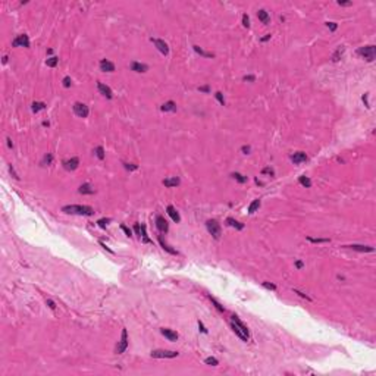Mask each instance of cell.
Masks as SVG:
<instances>
[{
	"label": "cell",
	"mask_w": 376,
	"mask_h": 376,
	"mask_svg": "<svg viewBox=\"0 0 376 376\" xmlns=\"http://www.w3.org/2000/svg\"><path fill=\"white\" fill-rule=\"evenodd\" d=\"M63 213L68 215H79V216H91L94 213V209L85 204H69V206H63L62 207Z\"/></svg>",
	"instance_id": "1"
},
{
	"label": "cell",
	"mask_w": 376,
	"mask_h": 376,
	"mask_svg": "<svg viewBox=\"0 0 376 376\" xmlns=\"http://www.w3.org/2000/svg\"><path fill=\"white\" fill-rule=\"evenodd\" d=\"M357 55L361 56L366 62H373L376 57V47L375 46H365L357 49Z\"/></svg>",
	"instance_id": "2"
},
{
	"label": "cell",
	"mask_w": 376,
	"mask_h": 376,
	"mask_svg": "<svg viewBox=\"0 0 376 376\" xmlns=\"http://www.w3.org/2000/svg\"><path fill=\"white\" fill-rule=\"evenodd\" d=\"M206 228H207V232L210 235L213 237L215 240H219L220 235H222V229H220V225L218 223V220L210 219L206 222Z\"/></svg>",
	"instance_id": "3"
},
{
	"label": "cell",
	"mask_w": 376,
	"mask_h": 376,
	"mask_svg": "<svg viewBox=\"0 0 376 376\" xmlns=\"http://www.w3.org/2000/svg\"><path fill=\"white\" fill-rule=\"evenodd\" d=\"M150 356L153 359H175V357L179 356V353L178 351H170V350H154V351H152Z\"/></svg>",
	"instance_id": "4"
},
{
	"label": "cell",
	"mask_w": 376,
	"mask_h": 376,
	"mask_svg": "<svg viewBox=\"0 0 376 376\" xmlns=\"http://www.w3.org/2000/svg\"><path fill=\"white\" fill-rule=\"evenodd\" d=\"M73 113L78 116V118H87L88 116V113H90V109H88V106L87 104H84V103H79V101H77V103H73Z\"/></svg>",
	"instance_id": "5"
},
{
	"label": "cell",
	"mask_w": 376,
	"mask_h": 376,
	"mask_svg": "<svg viewBox=\"0 0 376 376\" xmlns=\"http://www.w3.org/2000/svg\"><path fill=\"white\" fill-rule=\"evenodd\" d=\"M128 348V332H126V329H122V334H121V341L118 343V345H116V350H115V353L116 354H122Z\"/></svg>",
	"instance_id": "6"
},
{
	"label": "cell",
	"mask_w": 376,
	"mask_h": 376,
	"mask_svg": "<svg viewBox=\"0 0 376 376\" xmlns=\"http://www.w3.org/2000/svg\"><path fill=\"white\" fill-rule=\"evenodd\" d=\"M12 47H29V38L27 34H21L12 41Z\"/></svg>",
	"instance_id": "7"
},
{
	"label": "cell",
	"mask_w": 376,
	"mask_h": 376,
	"mask_svg": "<svg viewBox=\"0 0 376 376\" xmlns=\"http://www.w3.org/2000/svg\"><path fill=\"white\" fill-rule=\"evenodd\" d=\"M156 226H157V229L160 231L162 234H166V232L169 231V223H168V220L165 219L162 215H157V216H156Z\"/></svg>",
	"instance_id": "8"
},
{
	"label": "cell",
	"mask_w": 376,
	"mask_h": 376,
	"mask_svg": "<svg viewBox=\"0 0 376 376\" xmlns=\"http://www.w3.org/2000/svg\"><path fill=\"white\" fill-rule=\"evenodd\" d=\"M152 43L157 47V50L160 51L162 55H168L169 53V46L160 38H152Z\"/></svg>",
	"instance_id": "9"
},
{
	"label": "cell",
	"mask_w": 376,
	"mask_h": 376,
	"mask_svg": "<svg viewBox=\"0 0 376 376\" xmlns=\"http://www.w3.org/2000/svg\"><path fill=\"white\" fill-rule=\"evenodd\" d=\"M79 166V159L78 157H71L68 160H63V168L66 170H75Z\"/></svg>",
	"instance_id": "10"
},
{
	"label": "cell",
	"mask_w": 376,
	"mask_h": 376,
	"mask_svg": "<svg viewBox=\"0 0 376 376\" xmlns=\"http://www.w3.org/2000/svg\"><path fill=\"white\" fill-rule=\"evenodd\" d=\"M97 90H99V93H100L101 95H104L106 99H112L113 97V93H112V90H110V87H107V85L103 84V82H97Z\"/></svg>",
	"instance_id": "11"
},
{
	"label": "cell",
	"mask_w": 376,
	"mask_h": 376,
	"mask_svg": "<svg viewBox=\"0 0 376 376\" xmlns=\"http://www.w3.org/2000/svg\"><path fill=\"white\" fill-rule=\"evenodd\" d=\"M160 334H162L165 338H168L169 341H176L178 339V334L175 331H172V329H168V328H163V329H160Z\"/></svg>",
	"instance_id": "12"
},
{
	"label": "cell",
	"mask_w": 376,
	"mask_h": 376,
	"mask_svg": "<svg viewBox=\"0 0 376 376\" xmlns=\"http://www.w3.org/2000/svg\"><path fill=\"white\" fill-rule=\"evenodd\" d=\"M100 71L103 72H113L115 71V65L107 59H101L100 60Z\"/></svg>",
	"instance_id": "13"
},
{
	"label": "cell",
	"mask_w": 376,
	"mask_h": 376,
	"mask_svg": "<svg viewBox=\"0 0 376 376\" xmlns=\"http://www.w3.org/2000/svg\"><path fill=\"white\" fill-rule=\"evenodd\" d=\"M291 160L295 165H298V163H303L307 160V154L304 152H295L294 154H291Z\"/></svg>",
	"instance_id": "14"
},
{
	"label": "cell",
	"mask_w": 376,
	"mask_h": 376,
	"mask_svg": "<svg viewBox=\"0 0 376 376\" xmlns=\"http://www.w3.org/2000/svg\"><path fill=\"white\" fill-rule=\"evenodd\" d=\"M166 212H168V215L170 216V219L174 220L175 223H179L181 222V216H179V213L176 212V209H175L174 206H168V207H166Z\"/></svg>",
	"instance_id": "15"
},
{
	"label": "cell",
	"mask_w": 376,
	"mask_h": 376,
	"mask_svg": "<svg viewBox=\"0 0 376 376\" xmlns=\"http://www.w3.org/2000/svg\"><path fill=\"white\" fill-rule=\"evenodd\" d=\"M131 71L138 72V73H144L148 71V66L144 65V63H140V62H132L131 63Z\"/></svg>",
	"instance_id": "16"
},
{
	"label": "cell",
	"mask_w": 376,
	"mask_h": 376,
	"mask_svg": "<svg viewBox=\"0 0 376 376\" xmlns=\"http://www.w3.org/2000/svg\"><path fill=\"white\" fill-rule=\"evenodd\" d=\"M179 178L178 176H170V178H165L163 179V185L168 187V188H174V187H178L179 185Z\"/></svg>",
	"instance_id": "17"
},
{
	"label": "cell",
	"mask_w": 376,
	"mask_h": 376,
	"mask_svg": "<svg viewBox=\"0 0 376 376\" xmlns=\"http://www.w3.org/2000/svg\"><path fill=\"white\" fill-rule=\"evenodd\" d=\"M348 248H353L356 251H361V253H372L375 251L373 247H369V246H360V244H351V246H345Z\"/></svg>",
	"instance_id": "18"
},
{
	"label": "cell",
	"mask_w": 376,
	"mask_h": 376,
	"mask_svg": "<svg viewBox=\"0 0 376 376\" xmlns=\"http://www.w3.org/2000/svg\"><path fill=\"white\" fill-rule=\"evenodd\" d=\"M231 320H232V322H234V323H235V325L238 326V328H240V329H241V331L244 332V334H246L247 337H248V335H250V332H248V328H247V326H246V325H244V323H242L241 320H240V317H238V316H235V314H232V316H231Z\"/></svg>",
	"instance_id": "19"
},
{
	"label": "cell",
	"mask_w": 376,
	"mask_h": 376,
	"mask_svg": "<svg viewBox=\"0 0 376 376\" xmlns=\"http://www.w3.org/2000/svg\"><path fill=\"white\" fill-rule=\"evenodd\" d=\"M231 329L234 331V334H235L237 337H238V338H241V339H242V341H244V343H247V341H248V337H247V335H246V334H244V332L241 331V329H240V328H238V326L235 325V323H234V322H231Z\"/></svg>",
	"instance_id": "20"
},
{
	"label": "cell",
	"mask_w": 376,
	"mask_h": 376,
	"mask_svg": "<svg viewBox=\"0 0 376 376\" xmlns=\"http://www.w3.org/2000/svg\"><path fill=\"white\" fill-rule=\"evenodd\" d=\"M160 110H162V112H176V103L172 101V100L166 101V103H163L162 104Z\"/></svg>",
	"instance_id": "21"
},
{
	"label": "cell",
	"mask_w": 376,
	"mask_h": 376,
	"mask_svg": "<svg viewBox=\"0 0 376 376\" xmlns=\"http://www.w3.org/2000/svg\"><path fill=\"white\" fill-rule=\"evenodd\" d=\"M257 18L264 24V25H269V24H270V16H269V13L264 11V9H260V11H257Z\"/></svg>",
	"instance_id": "22"
},
{
	"label": "cell",
	"mask_w": 376,
	"mask_h": 376,
	"mask_svg": "<svg viewBox=\"0 0 376 376\" xmlns=\"http://www.w3.org/2000/svg\"><path fill=\"white\" fill-rule=\"evenodd\" d=\"M344 51H345V47L344 46H338L337 50L332 53V62H338L341 59V56L344 55Z\"/></svg>",
	"instance_id": "23"
},
{
	"label": "cell",
	"mask_w": 376,
	"mask_h": 376,
	"mask_svg": "<svg viewBox=\"0 0 376 376\" xmlns=\"http://www.w3.org/2000/svg\"><path fill=\"white\" fill-rule=\"evenodd\" d=\"M159 244H160V247H162L163 250H165V251H168L169 254H178V251H176V250H174V248H172V247H169L168 244H166V242L163 241L162 235H159Z\"/></svg>",
	"instance_id": "24"
},
{
	"label": "cell",
	"mask_w": 376,
	"mask_h": 376,
	"mask_svg": "<svg viewBox=\"0 0 376 376\" xmlns=\"http://www.w3.org/2000/svg\"><path fill=\"white\" fill-rule=\"evenodd\" d=\"M226 223L229 225V226H232V228H235V229L241 231L244 229V223H241V222H238V220H235L234 218H228L226 219Z\"/></svg>",
	"instance_id": "25"
},
{
	"label": "cell",
	"mask_w": 376,
	"mask_h": 376,
	"mask_svg": "<svg viewBox=\"0 0 376 376\" xmlns=\"http://www.w3.org/2000/svg\"><path fill=\"white\" fill-rule=\"evenodd\" d=\"M79 192L81 194H94V188L88 184V182H85V184H82V185L79 187Z\"/></svg>",
	"instance_id": "26"
},
{
	"label": "cell",
	"mask_w": 376,
	"mask_h": 376,
	"mask_svg": "<svg viewBox=\"0 0 376 376\" xmlns=\"http://www.w3.org/2000/svg\"><path fill=\"white\" fill-rule=\"evenodd\" d=\"M141 241L144 242V244H152V240L148 238V235H147V229H146V225L143 223L141 225Z\"/></svg>",
	"instance_id": "27"
},
{
	"label": "cell",
	"mask_w": 376,
	"mask_h": 376,
	"mask_svg": "<svg viewBox=\"0 0 376 376\" xmlns=\"http://www.w3.org/2000/svg\"><path fill=\"white\" fill-rule=\"evenodd\" d=\"M194 47V51L196 53H198L200 56H203V57H215V55L213 53H209V51H204L201 49V47H198V46H192Z\"/></svg>",
	"instance_id": "28"
},
{
	"label": "cell",
	"mask_w": 376,
	"mask_h": 376,
	"mask_svg": "<svg viewBox=\"0 0 376 376\" xmlns=\"http://www.w3.org/2000/svg\"><path fill=\"white\" fill-rule=\"evenodd\" d=\"M33 112L34 113H37V112H40V110H43V109H46V103H43V101H34L33 103Z\"/></svg>",
	"instance_id": "29"
},
{
	"label": "cell",
	"mask_w": 376,
	"mask_h": 376,
	"mask_svg": "<svg viewBox=\"0 0 376 376\" xmlns=\"http://www.w3.org/2000/svg\"><path fill=\"white\" fill-rule=\"evenodd\" d=\"M231 176L234 178L235 181H238L240 184H246L247 182V176H244V175L238 174V172H234V174H231Z\"/></svg>",
	"instance_id": "30"
},
{
	"label": "cell",
	"mask_w": 376,
	"mask_h": 376,
	"mask_svg": "<svg viewBox=\"0 0 376 376\" xmlns=\"http://www.w3.org/2000/svg\"><path fill=\"white\" fill-rule=\"evenodd\" d=\"M259 207H260V200L259 198H256L254 201L248 206V213H254V212H257Z\"/></svg>",
	"instance_id": "31"
},
{
	"label": "cell",
	"mask_w": 376,
	"mask_h": 376,
	"mask_svg": "<svg viewBox=\"0 0 376 376\" xmlns=\"http://www.w3.org/2000/svg\"><path fill=\"white\" fill-rule=\"evenodd\" d=\"M298 182H300V184H301L303 187H306V188H310V187H312V181H310V178L304 176V175L298 178Z\"/></svg>",
	"instance_id": "32"
},
{
	"label": "cell",
	"mask_w": 376,
	"mask_h": 376,
	"mask_svg": "<svg viewBox=\"0 0 376 376\" xmlns=\"http://www.w3.org/2000/svg\"><path fill=\"white\" fill-rule=\"evenodd\" d=\"M57 63H59V57H56V56H51L46 60V65H47L49 68H55Z\"/></svg>",
	"instance_id": "33"
},
{
	"label": "cell",
	"mask_w": 376,
	"mask_h": 376,
	"mask_svg": "<svg viewBox=\"0 0 376 376\" xmlns=\"http://www.w3.org/2000/svg\"><path fill=\"white\" fill-rule=\"evenodd\" d=\"M307 241L313 242V244H322V242H331L329 238H312V237H307Z\"/></svg>",
	"instance_id": "34"
},
{
	"label": "cell",
	"mask_w": 376,
	"mask_h": 376,
	"mask_svg": "<svg viewBox=\"0 0 376 376\" xmlns=\"http://www.w3.org/2000/svg\"><path fill=\"white\" fill-rule=\"evenodd\" d=\"M209 298H210V301L213 303V306H215V307H216L218 310H219V312H225V307H223V306H220V303L218 301V300H216V298H213L212 295H210Z\"/></svg>",
	"instance_id": "35"
},
{
	"label": "cell",
	"mask_w": 376,
	"mask_h": 376,
	"mask_svg": "<svg viewBox=\"0 0 376 376\" xmlns=\"http://www.w3.org/2000/svg\"><path fill=\"white\" fill-rule=\"evenodd\" d=\"M95 156L99 157L100 160H103V159H104V156H106V154H104V148H103L101 146H99L97 148H95Z\"/></svg>",
	"instance_id": "36"
},
{
	"label": "cell",
	"mask_w": 376,
	"mask_h": 376,
	"mask_svg": "<svg viewBox=\"0 0 376 376\" xmlns=\"http://www.w3.org/2000/svg\"><path fill=\"white\" fill-rule=\"evenodd\" d=\"M262 175H269V176H275V170L270 168V166H266V168L262 169Z\"/></svg>",
	"instance_id": "37"
},
{
	"label": "cell",
	"mask_w": 376,
	"mask_h": 376,
	"mask_svg": "<svg viewBox=\"0 0 376 376\" xmlns=\"http://www.w3.org/2000/svg\"><path fill=\"white\" fill-rule=\"evenodd\" d=\"M51 163H53V154L47 153V154L44 156V159H43V165H47V166H49V165H51Z\"/></svg>",
	"instance_id": "38"
},
{
	"label": "cell",
	"mask_w": 376,
	"mask_h": 376,
	"mask_svg": "<svg viewBox=\"0 0 376 376\" xmlns=\"http://www.w3.org/2000/svg\"><path fill=\"white\" fill-rule=\"evenodd\" d=\"M204 363L206 365H209V366H218V359H215V357H207V359L204 360Z\"/></svg>",
	"instance_id": "39"
},
{
	"label": "cell",
	"mask_w": 376,
	"mask_h": 376,
	"mask_svg": "<svg viewBox=\"0 0 376 376\" xmlns=\"http://www.w3.org/2000/svg\"><path fill=\"white\" fill-rule=\"evenodd\" d=\"M215 97L218 99V101H219V103H220V104H222V106H225V99H223V94H222L220 91H216V93H215Z\"/></svg>",
	"instance_id": "40"
},
{
	"label": "cell",
	"mask_w": 376,
	"mask_h": 376,
	"mask_svg": "<svg viewBox=\"0 0 376 376\" xmlns=\"http://www.w3.org/2000/svg\"><path fill=\"white\" fill-rule=\"evenodd\" d=\"M124 168L126 169V170H137V169H138V166H137V165H134V163H124Z\"/></svg>",
	"instance_id": "41"
},
{
	"label": "cell",
	"mask_w": 376,
	"mask_h": 376,
	"mask_svg": "<svg viewBox=\"0 0 376 376\" xmlns=\"http://www.w3.org/2000/svg\"><path fill=\"white\" fill-rule=\"evenodd\" d=\"M242 25H244L246 28H248V27H250V18H248L247 13H244V15H242Z\"/></svg>",
	"instance_id": "42"
},
{
	"label": "cell",
	"mask_w": 376,
	"mask_h": 376,
	"mask_svg": "<svg viewBox=\"0 0 376 376\" xmlns=\"http://www.w3.org/2000/svg\"><path fill=\"white\" fill-rule=\"evenodd\" d=\"M62 82H63V87H65V88H69L71 84H72V79H71V77H65Z\"/></svg>",
	"instance_id": "43"
},
{
	"label": "cell",
	"mask_w": 376,
	"mask_h": 376,
	"mask_svg": "<svg viewBox=\"0 0 376 376\" xmlns=\"http://www.w3.org/2000/svg\"><path fill=\"white\" fill-rule=\"evenodd\" d=\"M109 222H110V219H100V220H97V225H99L100 228H106Z\"/></svg>",
	"instance_id": "44"
},
{
	"label": "cell",
	"mask_w": 376,
	"mask_h": 376,
	"mask_svg": "<svg viewBox=\"0 0 376 376\" xmlns=\"http://www.w3.org/2000/svg\"><path fill=\"white\" fill-rule=\"evenodd\" d=\"M121 229L124 231V232H125V235H126V237H131V235H132V231L129 229L128 226H125V225H121Z\"/></svg>",
	"instance_id": "45"
},
{
	"label": "cell",
	"mask_w": 376,
	"mask_h": 376,
	"mask_svg": "<svg viewBox=\"0 0 376 376\" xmlns=\"http://www.w3.org/2000/svg\"><path fill=\"white\" fill-rule=\"evenodd\" d=\"M326 27L331 29L332 33H334V31H337V28H338V25L335 22H326Z\"/></svg>",
	"instance_id": "46"
},
{
	"label": "cell",
	"mask_w": 376,
	"mask_h": 376,
	"mask_svg": "<svg viewBox=\"0 0 376 376\" xmlns=\"http://www.w3.org/2000/svg\"><path fill=\"white\" fill-rule=\"evenodd\" d=\"M263 286H264V288H268V290H272V291H275V290H276L275 284H269V282H263Z\"/></svg>",
	"instance_id": "47"
},
{
	"label": "cell",
	"mask_w": 376,
	"mask_h": 376,
	"mask_svg": "<svg viewBox=\"0 0 376 376\" xmlns=\"http://www.w3.org/2000/svg\"><path fill=\"white\" fill-rule=\"evenodd\" d=\"M198 91H201V93H210V87L209 85H201V87H198Z\"/></svg>",
	"instance_id": "48"
},
{
	"label": "cell",
	"mask_w": 376,
	"mask_h": 376,
	"mask_svg": "<svg viewBox=\"0 0 376 376\" xmlns=\"http://www.w3.org/2000/svg\"><path fill=\"white\" fill-rule=\"evenodd\" d=\"M241 152L244 153V154H250V152H251V147H250V146H242L241 147Z\"/></svg>",
	"instance_id": "49"
},
{
	"label": "cell",
	"mask_w": 376,
	"mask_h": 376,
	"mask_svg": "<svg viewBox=\"0 0 376 376\" xmlns=\"http://www.w3.org/2000/svg\"><path fill=\"white\" fill-rule=\"evenodd\" d=\"M242 79H244V81H250V82H254V81H256V77H254V75H246V77H244Z\"/></svg>",
	"instance_id": "50"
},
{
	"label": "cell",
	"mask_w": 376,
	"mask_h": 376,
	"mask_svg": "<svg viewBox=\"0 0 376 376\" xmlns=\"http://www.w3.org/2000/svg\"><path fill=\"white\" fill-rule=\"evenodd\" d=\"M134 231H135V234H137V235H140V237H141V225H140V223H135Z\"/></svg>",
	"instance_id": "51"
},
{
	"label": "cell",
	"mask_w": 376,
	"mask_h": 376,
	"mask_svg": "<svg viewBox=\"0 0 376 376\" xmlns=\"http://www.w3.org/2000/svg\"><path fill=\"white\" fill-rule=\"evenodd\" d=\"M294 292H295V294H298L300 297H303V298H306V300H309V301H310V300H312V298H310L309 295H306V294H303V292H300V291H298V290H294Z\"/></svg>",
	"instance_id": "52"
},
{
	"label": "cell",
	"mask_w": 376,
	"mask_h": 376,
	"mask_svg": "<svg viewBox=\"0 0 376 376\" xmlns=\"http://www.w3.org/2000/svg\"><path fill=\"white\" fill-rule=\"evenodd\" d=\"M198 329H200V331H201L203 334H207V329L204 328V325H203V323H201V322H200V320H198Z\"/></svg>",
	"instance_id": "53"
},
{
	"label": "cell",
	"mask_w": 376,
	"mask_h": 376,
	"mask_svg": "<svg viewBox=\"0 0 376 376\" xmlns=\"http://www.w3.org/2000/svg\"><path fill=\"white\" fill-rule=\"evenodd\" d=\"M46 304H47V306H49V307H50L51 310H55V309H56V304L53 303L51 300H47V301H46Z\"/></svg>",
	"instance_id": "54"
},
{
	"label": "cell",
	"mask_w": 376,
	"mask_h": 376,
	"mask_svg": "<svg viewBox=\"0 0 376 376\" xmlns=\"http://www.w3.org/2000/svg\"><path fill=\"white\" fill-rule=\"evenodd\" d=\"M9 172H11V175L13 176V178H15V179H19V176L16 175V172L13 170V168H12V166H9Z\"/></svg>",
	"instance_id": "55"
},
{
	"label": "cell",
	"mask_w": 376,
	"mask_h": 376,
	"mask_svg": "<svg viewBox=\"0 0 376 376\" xmlns=\"http://www.w3.org/2000/svg\"><path fill=\"white\" fill-rule=\"evenodd\" d=\"M338 5L339 6H351L353 5V2H338Z\"/></svg>",
	"instance_id": "56"
},
{
	"label": "cell",
	"mask_w": 376,
	"mask_h": 376,
	"mask_svg": "<svg viewBox=\"0 0 376 376\" xmlns=\"http://www.w3.org/2000/svg\"><path fill=\"white\" fill-rule=\"evenodd\" d=\"M303 266H304V263L301 262V260H297V262H295V268H297V269H301Z\"/></svg>",
	"instance_id": "57"
},
{
	"label": "cell",
	"mask_w": 376,
	"mask_h": 376,
	"mask_svg": "<svg viewBox=\"0 0 376 376\" xmlns=\"http://www.w3.org/2000/svg\"><path fill=\"white\" fill-rule=\"evenodd\" d=\"M367 95H369V94H365V95H363V101H365L366 107H370V104H369V101H367Z\"/></svg>",
	"instance_id": "58"
},
{
	"label": "cell",
	"mask_w": 376,
	"mask_h": 376,
	"mask_svg": "<svg viewBox=\"0 0 376 376\" xmlns=\"http://www.w3.org/2000/svg\"><path fill=\"white\" fill-rule=\"evenodd\" d=\"M100 246H101V247H103V248H104V250H107V251H109V253H113L112 250H110V248H109V247H107V246H106V244H104V242H101V241H100Z\"/></svg>",
	"instance_id": "59"
},
{
	"label": "cell",
	"mask_w": 376,
	"mask_h": 376,
	"mask_svg": "<svg viewBox=\"0 0 376 376\" xmlns=\"http://www.w3.org/2000/svg\"><path fill=\"white\" fill-rule=\"evenodd\" d=\"M270 37H272V35H270V34H268V35H264L263 38L260 40V41H262V43H264V41H268V40H270Z\"/></svg>",
	"instance_id": "60"
},
{
	"label": "cell",
	"mask_w": 376,
	"mask_h": 376,
	"mask_svg": "<svg viewBox=\"0 0 376 376\" xmlns=\"http://www.w3.org/2000/svg\"><path fill=\"white\" fill-rule=\"evenodd\" d=\"M7 146H9V147H13V144H12V140H11V138H7Z\"/></svg>",
	"instance_id": "61"
}]
</instances>
